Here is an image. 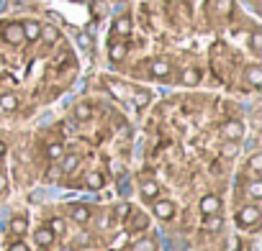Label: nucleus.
I'll return each instance as SVG.
<instances>
[{
    "label": "nucleus",
    "instance_id": "nucleus-18",
    "mask_svg": "<svg viewBox=\"0 0 262 251\" xmlns=\"http://www.w3.org/2000/svg\"><path fill=\"white\" fill-rule=\"evenodd\" d=\"M72 220L88 223V220H90V208H88V205H72Z\"/></svg>",
    "mask_w": 262,
    "mask_h": 251
},
{
    "label": "nucleus",
    "instance_id": "nucleus-34",
    "mask_svg": "<svg viewBox=\"0 0 262 251\" xmlns=\"http://www.w3.org/2000/svg\"><path fill=\"white\" fill-rule=\"evenodd\" d=\"M8 251H29V246H26L24 241H13V243L8 246Z\"/></svg>",
    "mask_w": 262,
    "mask_h": 251
},
{
    "label": "nucleus",
    "instance_id": "nucleus-35",
    "mask_svg": "<svg viewBox=\"0 0 262 251\" xmlns=\"http://www.w3.org/2000/svg\"><path fill=\"white\" fill-rule=\"evenodd\" d=\"M108 167H111V172H113V174H121V172H123L121 162H116V159H111V162H108Z\"/></svg>",
    "mask_w": 262,
    "mask_h": 251
},
{
    "label": "nucleus",
    "instance_id": "nucleus-32",
    "mask_svg": "<svg viewBox=\"0 0 262 251\" xmlns=\"http://www.w3.org/2000/svg\"><path fill=\"white\" fill-rule=\"evenodd\" d=\"M126 243H128V231H121V233L113 238V246H116V248H123Z\"/></svg>",
    "mask_w": 262,
    "mask_h": 251
},
{
    "label": "nucleus",
    "instance_id": "nucleus-10",
    "mask_svg": "<svg viewBox=\"0 0 262 251\" xmlns=\"http://www.w3.org/2000/svg\"><path fill=\"white\" fill-rule=\"evenodd\" d=\"M126 52H128V46H126L123 41H113V44L108 46V57H111V62H121V59H126Z\"/></svg>",
    "mask_w": 262,
    "mask_h": 251
},
{
    "label": "nucleus",
    "instance_id": "nucleus-17",
    "mask_svg": "<svg viewBox=\"0 0 262 251\" xmlns=\"http://www.w3.org/2000/svg\"><path fill=\"white\" fill-rule=\"evenodd\" d=\"M139 190H142V195H144L147 200H152V197H157V195H160V185H157L155 180H144Z\"/></svg>",
    "mask_w": 262,
    "mask_h": 251
},
{
    "label": "nucleus",
    "instance_id": "nucleus-39",
    "mask_svg": "<svg viewBox=\"0 0 262 251\" xmlns=\"http://www.w3.org/2000/svg\"><path fill=\"white\" fill-rule=\"evenodd\" d=\"M3 154H6V144H3V141H0V157H3Z\"/></svg>",
    "mask_w": 262,
    "mask_h": 251
},
{
    "label": "nucleus",
    "instance_id": "nucleus-14",
    "mask_svg": "<svg viewBox=\"0 0 262 251\" xmlns=\"http://www.w3.org/2000/svg\"><path fill=\"white\" fill-rule=\"evenodd\" d=\"M72 115H75V120H90L93 118V108L88 103H77L72 108Z\"/></svg>",
    "mask_w": 262,
    "mask_h": 251
},
{
    "label": "nucleus",
    "instance_id": "nucleus-24",
    "mask_svg": "<svg viewBox=\"0 0 262 251\" xmlns=\"http://www.w3.org/2000/svg\"><path fill=\"white\" fill-rule=\"evenodd\" d=\"M62 154H64V146H62L59 141H52V144L47 146V157H49V159L59 162V159H62Z\"/></svg>",
    "mask_w": 262,
    "mask_h": 251
},
{
    "label": "nucleus",
    "instance_id": "nucleus-33",
    "mask_svg": "<svg viewBox=\"0 0 262 251\" xmlns=\"http://www.w3.org/2000/svg\"><path fill=\"white\" fill-rule=\"evenodd\" d=\"M216 8H219V13H229L231 11V0H219Z\"/></svg>",
    "mask_w": 262,
    "mask_h": 251
},
{
    "label": "nucleus",
    "instance_id": "nucleus-9",
    "mask_svg": "<svg viewBox=\"0 0 262 251\" xmlns=\"http://www.w3.org/2000/svg\"><path fill=\"white\" fill-rule=\"evenodd\" d=\"M244 77H247V82L252 87H262V69H259V64H249L244 69Z\"/></svg>",
    "mask_w": 262,
    "mask_h": 251
},
{
    "label": "nucleus",
    "instance_id": "nucleus-2",
    "mask_svg": "<svg viewBox=\"0 0 262 251\" xmlns=\"http://www.w3.org/2000/svg\"><path fill=\"white\" fill-rule=\"evenodd\" d=\"M3 39H6L8 44H13V46H21V44L26 41L21 23H6V26H3Z\"/></svg>",
    "mask_w": 262,
    "mask_h": 251
},
{
    "label": "nucleus",
    "instance_id": "nucleus-13",
    "mask_svg": "<svg viewBox=\"0 0 262 251\" xmlns=\"http://www.w3.org/2000/svg\"><path fill=\"white\" fill-rule=\"evenodd\" d=\"M103 82H105V87H108V92H111L113 97H126V95H128V90H126L121 82H116V80H111V77H105Z\"/></svg>",
    "mask_w": 262,
    "mask_h": 251
},
{
    "label": "nucleus",
    "instance_id": "nucleus-38",
    "mask_svg": "<svg viewBox=\"0 0 262 251\" xmlns=\"http://www.w3.org/2000/svg\"><path fill=\"white\" fill-rule=\"evenodd\" d=\"M6 185H8V182H6V177L0 174V192H6Z\"/></svg>",
    "mask_w": 262,
    "mask_h": 251
},
{
    "label": "nucleus",
    "instance_id": "nucleus-31",
    "mask_svg": "<svg viewBox=\"0 0 262 251\" xmlns=\"http://www.w3.org/2000/svg\"><path fill=\"white\" fill-rule=\"evenodd\" d=\"M234 154H236V144H234V141H229V144L221 146V157H224V159H231Z\"/></svg>",
    "mask_w": 262,
    "mask_h": 251
},
{
    "label": "nucleus",
    "instance_id": "nucleus-12",
    "mask_svg": "<svg viewBox=\"0 0 262 251\" xmlns=\"http://www.w3.org/2000/svg\"><path fill=\"white\" fill-rule=\"evenodd\" d=\"M18 108V97L13 92H3L0 95V110H6V113H13Z\"/></svg>",
    "mask_w": 262,
    "mask_h": 251
},
{
    "label": "nucleus",
    "instance_id": "nucleus-5",
    "mask_svg": "<svg viewBox=\"0 0 262 251\" xmlns=\"http://www.w3.org/2000/svg\"><path fill=\"white\" fill-rule=\"evenodd\" d=\"M155 215H157L160 220H170V218L175 215V205H172L170 200H157V203H155Z\"/></svg>",
    "mask_w": 262,
    "mask_h": 251
},
{
    "label": "nucleus",
    "instance_id": "nucleus-8",
    "mask_svg": "<svg viewBox=\"0 0 262 251\" xmlns=\"http://www.w3.org/2000/svg\"><path fill=\"white\" fill-rule=\"evenodd\" d=\"M219 210H221V197L206 195V197L201 200V213H203V215H211V213H219Z\"/></svg>",
    "mask_w": 262,
    "mask_h": 251
},
{
    "label": "nucleus",
    "instance_id": "nucleus-30",
    "mask_svg": "<svg viewBox=\"0 0 262 251\" xmlns=\"http://www.w3.org/2000/svg\"><path fill=\"white\" fill-rule=\"evenodd\" d=\"M149 97H152V95H149L147 90H137V92H134V103H137V105H147Z\"/></svg>",
    "mask_w": 262,
    "mask_h": 251
},
{
    "label": "nucleus",
    "instance_id": "nucleus-15",
    "mask_svg": "<svg viewBox=\"0 0 262 251\" xmlns=\"http://www.w3.org/2000/svg\"><path fill=\"white\" fill-rule=\"evenodd\" d=\"M62 172L64 174H72L75 169H77V164H80V159H77V154H62Z\"/></svg>",
    "mask_w": 262,
    "mask_h": 251
},
{
    "label": "nucleus",
    "instance_id": "nucleus-40",
    "mask_svg": "<svg viewBox=\"0 0 262 251\" xmlns=\"http://www.w3.org/2000/svg\"><path fill=\"white\" fill-rule=\"evenodd\" d=\"M62 251H75V248H72V246H64V248H62Z\"/></svg>",
    "mask_w": 262,
    "mask_h": 251
},
{
    "label": "nucleus",
    "instance_id": "nucleus-4",
    "mask_svg": "<svg viewBox=\"0 0 262 251\" xmlns=\"http://www.w3.org/2000/svg\"><path fill=\"white\" fill-rule=\"evenodd\" d=\"M149 72H152V77L165 80V77H170V62L167 59H152L149 62Z\"/></svg>",
    "mask_w": 262,
    "mask_h": 251
},
{
    "label": "nucleus",
    "instance_id": "nucleus-27",
    "mask_svg": "<svg viewBox=\"0 0 262 251\" xmlns=\"http://www.w3.org/2000/svg\"><path fill=\"white\" fill-rule=\"evenodd\" d=\"M47 228H49L54 236H62V233H64V220H62V218H52Z\"/></svg>",
    "mask_w": 262,
    "mask_h": 251
},
{
    "label": "nucleus",
    "instance_id": "nucleus-28",
    "mask_svg": "<svg viewBox=\"0 0 262 251\" xmlns=\"http://www.w3.org/2000/svg\"><path fill=\"white\" fill-rule=\"evenodd\" d=\"M249 169H252L254 174L262 172V154H252V157H249Z\"/></svg>",
    "mask_w": 262,
    "mask_h": 251
},
{
    "label": "nucleus",
    "instance_id": "nucleus-23",
    "mask_svg": "<svg viewBox=\"0 0 262 251\" xmlns=\"http://www.w3.org/2000/svg\"><path fill=\"white\" fill-rule=\"evenodd\" d=\"M103 182H105V180H103L100 172H88V177H85V185H88L90 190H100Z\"/></svg>",
    "mask_w": 262,
    "mask_h": 251
},
{
    "label": "nucleus",
    "instance_id": "nucleus-7",
    "mask_svg": "<svg viewBox=\"0 0 262 251\" xmlns=\"http://www.w3.org/2000/svg\"><path fill=\"white\" fill-rule=\"evenodd\" d=\"M21 29H24V39L26 41H39V34H41V23L39 21H24Z\"/></svg>",
    "mask_w": 262,
    "mask_h": 251
},
{
    "label": "nucleus",
    "instance_id": "nucleus-22",
    "mask_svg": "<svg viewBox=\"0 0 262 251\" xmlns=\"http://www.w3.org/2000/svg\"><path fill=\"white\" fill-rule=\"evenodd\" d=\"M249 49H252V54H262V31H252L249 34Z\"/></svg>",
    "mask_w": 262,
    "mask_h": 251
},
{
    "label": "nucleus",
    "instance_id": "nucleus-25",
    "mask_svg": "<svg viewBox=\"0 0 262 251\" xmlns=\"http://www.w3.org/2000/svg\"><path fill=\"white\" fill-rule=\"evenodd\" d=\"M247 192H249V197H252V200H259V197H262V182H259V180H249Z\"/></svg>",
    "mask_w": 262,
    "mask_h": 251
},
{
    "label": "nucleus",
    "instance_id": "nucleus-6",
    "mask_svg": "<svg viewBox=\"0 0 262 251\" xmlns=\"http://www.w3.org/2000/svg\"><path fill=\"white\" fill-rule=\"evenodd\" d=\"M34 241H36V246H41V248H49V246L57 241V236H54L49 228H36V231H34Z\"/></svg>",
    "mask_w": 262,
    "mask_h": 251
},
{
    "label": "nucleus",
    "instance_id": "nucleus-1",
    "mask_svg": "<svg viewBox=\"0 0 262 251\" xmlns=\"http://www.w3.org/2000/svg\"><path fill=\"white\" fill-rule=\"evenodd\" d=\"M236 225L239 228H247V231H254L259 225V208L257 205H244L236 213Z\"/></svg>",
    "mask_w": 262,
    "mask_h": 251
},
{
    "label": "nucleus",
    "instance_id": "nucleus-41",
    "mask_svg": "<svg viewBox=\"0 0 262 251\" xmlns=\"http://www.w3.org/2000/svg\"><path fill=\"white\" fill-rule=\"evenodd\" d=\"M36 251H49V248H41V246H39V248H36Z\"/></svg>",
    "mask_w": 262,
    "mask_h": 251
},
{
    "label": "nucleus",
    "instance_id": "nucleus-37",
    "mask_svg": "<svg viewBox=\"0 0 262 251\" xmlns=\"http://www.w3.org/2000/svg\"><path fill=\"white\" fill-rule=\"evenodd\" d=\"M80 44H82V49H90V36L88 34H80Z\"/></svg>",
    "mask_w": 262,
    "mask_h": 251
},
{
    "label": "nucleus",
    "instance_id": "nucleus-29",
    "mask_svg": "<svg viewBox=\"0 0 262 251\" xmlns=\"http://www.w3.org/2000/svg\"><path fill=\"white\" fill-rule=\"evenodd\" d=\"M128 215H131V205H128V203L116 205V218H118V220H126Z\"/></svg>",
    "mask_w": 262,
    "mask_h": 251
},
{
    "label": "nucleus",
    "instance_id": "nucleus-36",
    "mask_svg": "<svg viewBox=\"0 0 262 251\" xmlns=\"http://www.w3.org/2000/svg\"><path fill=\"white\" fill-rule=\"evenodd\" d=\"M134 228H139V231H144V228H147V218H144V215H139V218H134Z\"/></svg>",
    "mask_w": 262,
    "mask_h": 251
},
{
    "label": "nucleus",
    "instance_id": "nucleus-3",
    "mask_svg": "<svg viewBox=\"0 0 262 251\" xmlns=\"http://www.w3.org/2000/svg\"><path fill=\"white\" fill-rule=\"evenodd\" d=\"M221 134H224V139L236 141V139L244 136V123H242V120H226L224 129H221Z\"/></svg>",
    "mask_w": 262,
    "mask_h": 251
},
{
    "label": "nucleus",
    "instance_id": "nucleus-19",
    "mask_svg": "<svg viewBox=\"0 0 262 251\" xmlns=\"http://www.w3.org/2000/svg\"><path fill=\"white\" fill-rule=\"evenodd\" d=\"M221 225H224V220H221L216 213L206 215V220H203V228H206L208 233H216V231H221Z\"/></svg>",
    "mask_w": 262,
    "mask_h": 251
},
{
    "label": "nucleus",
    "instance_id": "nucleus-20",
    "mask_svg": "<svg viewBox=\"0 0 262 251\" xmlns=\"http://www.w3.org/2000/svg\"><path fill=\"white\" fill-rule=\"evenodd\" d=\"M39 39H44L47 44H57V41H59V31H57L54 26H41V34H39Z\"/></svg>",
    "mask_w": 262,
    "mask_h": 251
},
{
    "label": "nucleus",
    "instance_id": "nucleus-26",
    "mask_svg": "<svg viewBox=\"0 0 262 251\" xmlns=\"http://www.w3.org/2000/svg\"><path fill=\"white\" fill-rule=\"evenodd\" d=\"M11 231H13L16 236H24V233L29 231V223H26V218H16V220L11 223Z\"/></svg>",
    "mask_w": 262,
    "mask_h": 251
},
{
    "label": "nucleus",
    "instance_id": "nucleus-16",
    "mask_svg": "<svg viewBox=\"0 0 262 251\" xmlns=\"http://www.w3.org/2000/svg\"><path fill=\"white\" fill-rule=\"evenodd\" d=\"M113 31H116L118 36H128V34H131V18H128V16H121V18H116V23H113Z\"/></svg>",
    "mask_w": 262,
    "mask_h": 251
},
{
    "label": "nucleus",
    "instance_id": "nucleus-21",
    "mask_svg": "<svg viewBox=\"0 0 262 251\" xmlns=\"http://www.w3.org/2000/svg\"><path fill=\"white\" fill-rule=\"evenodd\" d=\"M128 251H157V243H155V238H139Z\"/></svg>",
    "mask_w": 262,
    "mask_h": 251
},
{
    "label": "nucleus",
    "instance_id": "nucleus-11",
    "mask_svg": "<svg viewBox=\"0 0 262 251\" xmlns=\"http://www.w3.org/2000/svg\"><path fill=\"white\" fill-rule=\"evenodd\" d=\"M180 82H183L185 87H195V85L201 82V72H198L195 67H188V69H183V74H180Z\"/></svg>",
    "mask_w": 262,
    "mask_h": 251
}]
</instances>
